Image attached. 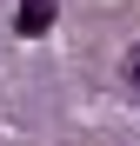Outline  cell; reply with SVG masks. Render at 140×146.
Here are the masks:
<instances>
[{"label":"cell","instance_id":"1","mask_svg":"<svg viewBox=\"0 0 140 146\" xmlns=\"http://www.w3.org/2000/svg\"><path fill=\"white\" fill-rule=\"evenodd\" d=\"M47 27H54V0H20V13H13V33H20V40H40Z\"/></svg>","mask_w":140,"mask_h":146},{"label":"cell","instance_id":"2","mask_svg":"<svg viewBox=\"0 0 140 146\" xmlns=\"http://www.w3.org/2000/svg\"><path fill=\"white\" fill-rule=\"evenodd\" d=\"M120 80H127V93H140V40L120 53Z\"/></svg>","mask_w":140,"mask_h":146}]
</instances>
